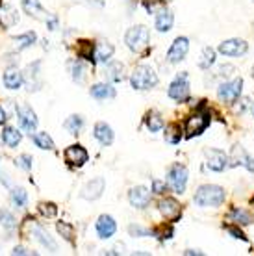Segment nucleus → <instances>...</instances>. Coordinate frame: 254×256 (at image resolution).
Instances as JSON below:
<instances>
[{"label":"nucleus","mask_w":254,"mask_h":256,"mask_svg":"<svg viewBox=\"0 0 254 256\" xmlns=\"http://www.w3.org/2000/svg\"><path fill=\"white\" fill-rule=\"evenodd\" d=\"M17 22H19V13L12 4L0 6V24H2V28H12Z\"/></svg>","instance_id":"aec40b11"},{"label":"nucleus","mask_w":254,"mask_h":256,"mask_svg":"<svg viewBox=\"0 0 254 256\" xmlns=\"http://www.w3.org/2000/svg\"><path fill=\"white\" fill-rule=\"evenodd\" d=\"M190 50V41L186 38H178L174 39V43L171 45L169 52H167V62L169 64H178L186 58V54Z\"/></svg>","instance_id":"9d476101"},{"label":"nucleus","mask_w":254,"mask_h":256,"mask_svg":"<svg viewBox=\"0 0 254 256\" xmlns=\"http://www.w3.org/2000/svg\"><path fill=\"white\" fill-rule=\"evenodd\" d=\"M230 70H234V69H232L230 65H226V67H221V69H219V72H221V76H228V74H232Z\"/></svg>","instance_id":"49530a36"},{"label":"nucleus","mask_w":254,"mask_h":256,"mask_svg":"<svg viewBox=\"0 0 254 256\" xmlns=\"http://www.w3.org/2000/svg\"><path fill=\"white\" fill-rule=\"evenodd\" d=\"M46 22V26H48V30H56L58 28V19L56 17H52V15H48V19L44 20Z\"/></svg>","instance_id":"a18cd8bd"},{"label":"nucleus","mask_w":254,"mask_h":256,"mask_svg":"<svg viewBox=\"0 0 254 256\" xmlns=\"http://www.w3.org/2000/svg\"><path fill=\"white\" fill-rule=\"evenodd\" d=\"M70 70H72V80L78 84H82L86 80V76H88V65L84 64V62H74Z\"/></svg>","instance_id":"473e14b6"},{"label":"nucleus","mask_w":254,"mask_h":256,"mask_svg":"<svg viewBox=\"0 0 254 256\" xmlns=\"http://www.w3.org/2000/svg\"><path fill=\"white\" fill-rule=\"evenodd\" d=\"M12 252H13V254H28V250H26L24 247H15Z\"/></svg>","instance_id":"09e8293b"},{"label":"nucleus","mask_w":254,"mask_h":256,"mask_svg":"<svg viewBox=\"0 0 254 256\" xmlns=\"http://www.w3.org/2000/svg\"><path fill=\"white\" fill-rule=\"evenodd\" d=\"M112 56H114V46L110 45V43H106V41L96 43V45H95V54H93L95 62H98V64H106V62H110V58H112Z\"/></svg>","instance_id":"b1692460"},{"label":"nucleus","mask_w":254,"mask_h":256,"mask_svg":"<svg viewBox=\"0 0 254 256\" xmlns=\"http://www.w3.org/2000/svg\"><path fill=\"white\" fill-rule=\"evenodd\" d=\"M95 228L100 240H110L115 234V230H117V224H115L112 216H100L95 224Z\"/></svg>","instance_id":"f3484780"},{"label":"nucleus","mask_w":254,"mask_h":256,"mask_svg":"<svg viewBox=\"0 0 254 256\" xmlns=\"http://www.w3.org/2000/svg\"><path fill=\"white\" fill-rule=\"evenodd\" d=\"M143 6L148 13H156L160 10H164L166 6V0H143Z\"/></svg>","instance_id":"79ce46f5"},{"label":"nucleus","mask_w":254,"mask_h":256,"mask_svg":"<svg viewBox=\"0 0 254 256\" xmlns=\"http://www.w3.org/2000/svg\"><path fill=\"white\" fill-rule=\"evenodd\" d=\"M216 64V50L214 48H204L202 50V58H200V62H198V67L200 69H210V65Z\"/></svg>","instance_id":"c9c22d12"},{"label":"nucleus","mask_w":254,"mask_h":256,"mask_svg":"<svg viewBox=\"0 0 254 256\" xmlns=\"http://www.w3.org/2000/svg\"><path fill=\"white\" fill-rule=\"evenodd\" d=\"M188 184V171L184 166H172L169 171V186L174 193H184Z\"/></svg>","instance_id":"0eeeda50"},{"label":"nucleus","mask_w":254,"mask_h":256,"mask_svg":"<svg viewBox=\"0 0 254 256\" xmlns=\"http://www.w3.org/2000/svg\"><path fill=\"white\" fill-rule=\"evenodd\" d=\"M0 224H2L6 230H13V228L17 226V221H15V218H13L12 212L0 210Z\"/></svg>","instance_id":"e433bc0d"},{"label":"nucleus","mask_w":254,"mask_h":256,"mask_svg":"<svg viewBox=\"0 0 254 256\" xmlns=\"http://www.w3.org/2000/svg\"><path fill=\"white\" fill-rule=\"evenodd\" d=\"M232 166H243L245 169H248L250 173H254V158L250 154H247V150L243 147H234L232 148V156H230Z\"/></svg>","instance_id":"6ab92c4d"},{"label":"nucleus","mask_w":254,"mask_h":256,"mask_svg":"<svg viewBox=\"0 0 254 256\" xmlns=\"http://www.w3.org/2000/svg\"><path fill=\"white\" fill-rule=\"evenodd\" d=\"M20 140H22V136H20V132L17 130V128L6 126L4 130H2V143H4L6 147L15 148L20 143Z\"/></svg>","instance_id":"393cba45"},{"label":"nucleus","mask_w":254,"mask_h":256,"mask_svg":"<svg viewBox=\"0 0 254 256\" xmlns=\"http://www.w3.org/2000/svg\"><path fill=\"white\" fill-rule=\"evenodd\" d=\"M252 116H254V106H252Z\"/></svg>","instance_id":"603ef678"},{"label":"nucleus","mask_w":254,"mask_h":256,"mask_svg":"<svg viewBox=\"0 0 254 256\" xmlns=\"http://www.w3.org/2000/svg\"><path fill=\"white\" fill-rule=\"evenodd\" d=\"M12 204L15 206V208H24L26 204H28V195H26V192L22 190V188H15V190H12Z\"/></svg>","instance_id":"2f4dec72"},{"label":"nucleus","mask_w":254,"mask_h":256,"mask_svg":"<svg viewBox=\"0 0 254 256\" xmlns=\"http://www.w3.org/2000/svg\"><path fill=\"white\" fill-rule=\"evenodd\" d=\"M95 140L100 143V145H112V141H114V130H112V126L110 124H106V122H96L95 124Z\"/></svg>","instance_id":"4be33fe9"},{"label":"nucleus","mask_w":254,"mask_h":256,"mask_svg":"<svg viewBox=\"0 0 254 256\" xmlns=\"http://www.w3.org/2000/svg\"><path fill=\"white\" fill-rule=\"evenodd\" d=\"M64 156H65V162L72 167H82L89 158L88 150L84 147H80V145H70V147H67Z\"/></svg>","instance_id":"1a4fd4ad"},{"label":"nucleus","mask_w":254,"mask_h":256,"mask_svg":"<svg viewBox=\"0 0 254 256\" xmlns=\"http://www.w3.org/2000/svg\"><path fill=\"white\" fill-rule=\"evenodd\" d=\"M228 162L230 158L224 152H221V150H216V148L206 150V166L210 167L212 171H217V173L224 171L228 167Z\"/></svg>","instance_id":"9b49d317"},{"label":"nucleus","mask_w":254,"mask_h":256,"mask_svg":"<svg viewBox=\"0 0 254 256\" xmlns=\"http://www.w3.org/2000/svg\"><path fill=\"white\" fill-rule=\"evenodd\" d=\"M39 212H41V216H44V218H54L58 214V206L54 202H41L39 204Z\"/></svg>","instance_id":"37998d69"},{"label":"nucleus","mask_w":254,"mask_h":256,"mask_svg":"<svg viewBox=\"0 0 254 256\" xmlns=\"http://www.w3.org/2000/svg\"><path fill=\"white\" fill-rule=\"evenodd\" d=\"M160 212H162V216L167 219V221H176L180 218V214H182V206L178 204L174 198H162L158 204Z\"/></svg>","instance_id":"2eb2a0df"},{"label":"nucleus","mask_w":254,"mask_h":256,"mask_svg":"<svg viewBox=\"0 0 254 256\" xmlns=\"http://www.w3.org/2000/svg\"><path fill=\"white\" fill-rule=\"evenodd\" d=\"M6 119H8L6 112H4V110H2V106H0V124H4V122H6Z\"/></svg>","instance_id":"8fccbe9b"},{"label":"nucleus","mask_w":254,"mask_h":256,"mask_svg":"<svg viewBox=\"0 0 254 256\" xmlns=\"http://www.w3.org/2000/svg\"><path fill=\"white\" fill-rule=\"evenodd\" d=\"M228 232L232 234V238H240V240H245V236H243L240 230H236V228H228Z\"/></svg>","instance_id":"de8ad7c7"},{"label":"nucleus","mask_w":254,"mask_h":256,"mask_svg":"<svg viewBox=\"0 0 254 256\" xmlns=\"http://www.w3.org/2000/svg\"><path fill=\"white\" fill-rule=\"evenodd\" d=\"M180 132H182V130H180L178 124H171V126H167L166 128V141H169V143H178L180 138H182Z\"/></svg>","instance_id":"4c0bfd02"},{"label":"nucleus","mask_w":254,"mask_h":256,"mask_svg":"<svg viewBox=\"0 0 254 256\" xmlns=\"http://www.w3.org/2000/svg\"><path fill=\"white\" fill-rule=\"evenodd\" d=\"M39 67H41V62H34L24 69L22 72V80H24L28 91H38L41 88V80H39Z\"/></svg>","instance_id":"ddd939ff"},{"label":"nucleus","mask_w":254,"mask_h":256,"mask_svg":"<svg viewBox=\"0 0 254 256\" xmlns=\"http://www.w3.org/2000/svg\"><path fill=\"white\" fill-rule=\"evenodd\" d=\"M128 232H130V236H134V238H148V236H152V230H148V228H143L141 224H130V226H128Z\"/></svg>","instance_id":"a19ab883"},{"label":"nucleus","mask_w":254,"mask_h":256,"mask_svg":"<svg viewBox=\"0 0 254 256\" xmlns=\"http://www.w3.org/2000/svg\"><path fill=\"white\" fill-rule=\"evenodd\" d=\"M22 10L30 17H34V19H41V20L48 19V13H44V10L39 4V0H22Z\"/></svg>","instance_id":"5701e85b"},{"label":"nucleus","mask_w":254,"mask_h":256,"mask_svg":"<svg viewBox=\"0 0 254 256\" xmlns=\"http://www.w3.org/2000/svg\"><path fill=\"white\" fill-rule=\"evenodd\" d=\"M32 141L36 143V147L43 148V150H54V141L46 132H36L32 136Z\"/></svg>","instance_id":"c85d7f7f"},{"label":"nucleus","mask_w":254,"mask_h":256,"mask_svg":"<svg viewBox=\"0 0 254 256\" xmlns=\"http://www.w3.org/2000/svg\"><path fill=\"white\" fill-rule=\"evenodd\" d=\"M130 84H132L134 90L138 91H146L154 88L156 84H158V74L154 72V69L150 67H146V65H140V67H136L132 72V76H130Z\"/></svg>","instance_id":"f257e3e1"},{"label":"nucleus","mask_w":254,"mask_h":256,"mask_svg":"<svg viewBox=\"0 0 254 256\" xmlns=\"http://www.w3.org/2000/svg\"><path fill=\"white\" fill-rule=\"evenodd\" d=\"M36 39H38V36L34 32L20 34L17 38H13V48L15 50H24V48H28V46H32L36 43Z\"/></svg>","instance_id":"cd10ccee"},{"label":"nucleus","mask_w":254,"mask_h":256,"mask_svg":"<svg viewBox=\"0 0 254 256\" xmlns=\"http://www.w3.org/2000/svg\"><path fill=\"white\" fill-rule=\"evenodd\" d=\"M208 116L206 114H195V116H191L186 122V136L188 138H193V136H198L204 132V128L208 126Z\"/></svg>","instance_id":"f8f14e48"},{"label":"nucleus","mask_w":254,"mask_h":256,"mask_svg":"<svg viewBox=\"0 0 254 256\" xmlns=\"http://www.w3.org/2000/svg\"><path fill=\"white\" fill-rule=\"evenodd\" d=\"M24 226H28L30 228V238H34L36 242H39V244L43 245V247H46L48 250H56L58 249V245H56V242L52 240L50 236H48V232H44L39 224H36L34 223V219H26V223H24Z\"/></svg>","instance_id":"39448f33"},{"label":"nucleus","mask_w":254,"mask_h":256,"mask_svg":"<svg viewBox=\"0 0 254 256\" xmlns=\"http://www.w3.org/2000/svg\"><path fill=\"white\" fill-rule=\"evenodd\" d=\"M128 200H130V204L134 208H146L148 202H150V193L143 186L132 188L130 193H128Z\"/></svg>","instance_id":"a211bd4d"},{"label":"nucleus","mask_w":254,"mask_h":256,"mask_svg":"<svg viewBox=\"0 0 254 256\" xmlns=\"http://www.w3.org/2000/svg\"><path fill=\"white\" fill-rule=\"evenodd\" d=\"M195 204L200 208H208V206H219L224 200V190L219 186H202L198 188V192L195 193Z\"/></svg>","instance_id":"f03ea898"},{"label":"nucleus","mask_w":254,"mask_h":256,"mask_svg":"<svg viewBox=\"0 0 254 256\" xmlns=\"http://www.w3.org/2000/svg\"><path fill=\"white\" fill-rule=\"evenodd\" d=\"M122 70H124V67H122V64H119V62H114V64H110L108 67H106V78H108L110 82H121L122 80Z\"/></svg>","instance_id":"c756f323"},{"label":"nucleus","mask_w":254,"mask_h":256,"mask_svg":"<svg viewBox=\"0 0 254 256\" xmlns=\"http://www.w3.org/2000/svg\"><path fill=\"white\" fill-rule=\"evenodd\" d=\"M242 88H243V80L242 78H236L232 82H224L219 86L217 90V95L222 102H236L240 95H242Z\"/></svg>","instance_id":"20e7f679"},{"label":"nucleus","mask_w":254,"mask_h":256,"mask_svg":"<svg viewBox=\"0 0 254 256\" xmlns=\"http://www.w3.org/2000/svg\"><path fill=\"white\" fill-rule=\"evenodd\" d=\"M15 166L19 167V169H22V171H30L34 166V158L30 154H20V156H17V160H15Z\"/></svg>","instance_id":"58836bf2"},{"label":"nucleus","mask_w":254,"mask_h":256,"mask_svg":"<svg viewBox=\"0 0 254 256\" xmlns=\"http://www.w3.org/2000/svg\"><path fill=\"white\" fill-rule=\"evenodd\" d=\"M186 254H200L198 250H186Z\"/></svg>","instance_id":"3c124183"},{"label":"nucleus","mask_w":254,"mask_h":256,"mask_svg":"<svg viewBox=\"0 0 254 256\" xmlns=\"http://www.w3.org/2000/svg\"><path fill=\"white\" fill-rule=\"evenodd\" d=\"M230 219L238 224H250L254 221L252 216L247 210H243V208H234V210L230 212Z\"/></svg>","instance_id":"7c9ffc66"},{"label":"nucleus","mask_w":254,"mask_h":256,"mask_svg":"<svg viewBox=\"0 0 254 256\" xmlns=\"http://www.w3.org/2000/svg\"><path fill=\"white\" fill-rule=\"evenodd\" d=\"M104 186H106V182H104V178H102V176L89 180L88 184L82 188L80 197L86 198V200H96V198L102 195V192H104Z\"/></svg>","instance_id":"4468645a"},{"label":"nucleus","mask_w":254,"mask_h":256,"mask_svg":"<svg viewBox=\"0 0 254 256\" xmlns=\"http://www.w3.org/2000/svg\"><path fill=\"white\" fill-rule=\"evenodd\" d=\"M17 119H19V126L24 132H36L38 128V117L30 106H17Z\"/></svg>","instance_id":"423d86ee"},{"label":"nucleus","mask_w":254,"mask_h":256,"mask_svg":"<svg viewBox=\"0 0 254 256\" xmlns=\"http://www.w3.org/2000/svg\"><path fill=\"white\" fill-rule=\"evenodd\" d=\"M91 96L96 98V100H106V98H114L115 90L110 86V84H95L91 88Z\"/></svg>","instance_id":"bb28decb"},{"label":"nucleus","mask_w":254,"mask_h":256,"mask_svg":"<svg viewBox=\"0 0 254 256\" xmlns=\"http://www.w3.org/2000/svg\"><path fill=\"white\" fill-rule=\"evenodd\" d=\"M219 52L224 56H243L247 52V43L242 39H228L219 45Z\"/></svg>","instance_id":"dca6fc26"},{"label":"nucleus","mask_w":254,"mask_h":256,"mask_svg":"<svg viewBox=\"0 0 254 256\" xmlns=\"http://www.w3.org/2000/svg\"><path fill=\"white\" fill-rule=\"evenodd\" d=\"M152 192L156 193V195H164V193L167 192L166 182H162V180H154V182H152Z\"/></svg>","instance_id":"c03bdc74"},{"label":"nucleus","mask_w":254,"mask_h":256,"mask_svg":"<svg viewBox=\"0 0 254 256\" xmlns=\"http://www.w3.org/2000/svg\"><path fill=\"white\" fill-rule=\"evenodd\" d=\"M172 22H174V17H172V13L169 10H160L158 15H156V20H154V26H156V30L158 32H169L172 28Z\"/></svg>","instance_id":"412c9836"},{"label":"nucleus","mask_w":254,"mask_h":256,"mask_svg":"<svg viewBox=\"0 0 254 256\" xmlns=\"http://www.w3.org/2000/svg\"><path fill=\"white\" fill-rule=\"evenodd\" d=\"M58 232H60V234H62V236L65 238V240H67V242H69V244H74V228H72V226H70V224H67V223H58Z\"/></svg>","instance_id":"ea45409f"},{"label":"nucleus","mask_w":254,"mask_h":256,"mask_svg":"<svg viewBox=\"0 0 254 256\" xmlns=\"http://www.w3.org/2000/svg\"><path fill=\"white\" fill-rule=\"evenodd\" d=\"M169 96L174 98V100H186L188 95H190V84H188V74L182 72V74H178L176 80L169 86Z\"/></svg>","instance_id":"6e6552de"},{"label":"nucleus","mask_w":254,"mask_h":256,"mask_svg":"<svg viewBox=\"0 0 254 256\" xmlns=\"http://www.w3.org/2000/svg\"><path fill=\"white\" fill-rule=\"evenodd\" d=\"M22 84H24L22 72H19L17 69H8L4 72V86H6L8 90H19Z\"/></svg>","instance_id":"a878e982"},{"label":"nucleus","mask_w":254,"mask_h":256,"mask_svg":"<svg viewBox=\"0 0 254 256\" xmlns=\"http://www.w3.org/2000/svg\"><path fill=\"white\" fill-rule=\"evenodd\" d=\"M82 124H84L82 117H80V116H70L69 119L64 122V128L69 132V134H78V132L82 130Z\"/></svg>","instance_id":"72a5a7b5"},{"label":"nucleus","mask_w":254,"mask_h":256,"mask_svg":"<svg viewBox=\"0 0 254 256\" xmlns=\"http://www.w3.org/2000/svg\"><path fill=\"white\" fill-rule=\"evenodd\" d=\"M148 38H150V36H148V28H146V26H143V24L132 26L126 32V36H124V43H126V46L130 50L141 52L148 46Z\"/></svg>","instance_id":"7ed1b4c3"},{"label":"nucleus","mask_w":254,"mask_h":256,"mask_svg":"<svg viewBox=\"0 0 254 256\" xmlns=\"http://www.w3.org/2000/svg\"><path fill=\"white\" fill-rule=\"evenodd\" d=\"M146 126L150 132H160L162 128L166 126V121H164V117L160 116V114H148L146 117Z\"/></svg>","instance_id":"f704fd0d"}]
</instances>
